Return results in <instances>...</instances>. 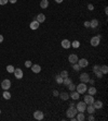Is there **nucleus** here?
<instances>
[{
    "label": "nucleus",
    "mask_w": 108,
    "mask_h": 121,
    "mask_svg": "<svg viewBox=\"0 0 108 121\" xmlns=\"http://www.w3.org/2000/svg\"><path fill=\"white\" fill-rule=\"evenodd\" d=\"M78 113V110L77 108H76V106H74V107H70L67 109L66 111V116H67V118H72V117H76V115Z\"/></svg>",
    "instance_id": "f257e3e1"
},
{
    "label": "nucleus",
    "mask_w": 108,
    "mask_h": 121,
    "mask_svg": "<svg viewBox=\"0 0 108 121\" xmlns=\"http://www.w3.org/2000/svg\"><path fill=\"white\" fill-rule=\"evenodd\" d=\"M88 90V86H86V83H80V84H78L76 86V91H77L79 94H84Z\"/></svg>",
    "instance_id": "f03ea898"
},
{
    "label": "nucleus",
    "mask_w": 108,
    "mask_h": 121,
    "mask_svg": "<svg viewBox=\"0 0 108 121\" xmlns=\"http://www.w3.org/2000/svg\"><path fill=\"white\" fill-rule=\"evenodd\" d=\"M101 38H102V35H98V36H93L91 38V40H90V44H91L93 47H96V46L100 45Z\"/></svg>",
    "instance_id": "7ed1b4c3"
},
{
    "label": "nucleus",
    "mask_w": 108,
    "mask_h": 121,
    "mask_svg": "<svg viewBox=\"0 0 108 121\" xmlns=\"http://www.w3.org/2000/svg\"><path fill=\"white\" fill-rule=\"evenodd\" d=\"M76 108H77L78 112H84L86 109V104L84 101H79V103L76 105Z\"/></svg>",
    "instance_id": "20e7f679"
},
{
    "label": "nucleus",
    "mask_w": 108,
    "mask_h": 121,
    "mask_svg": "<svg viewBox=\"0 0 108 121\" xmlns=\"http://www.w3.org/2000/svg\"><path fill=\"white\" fill-rule=\"evenodd\" d=\"M13 73H14V75H15V79H17V80L23 79V76H24L23 70H22V69H19V68H16V69L14 70Z\"/></svg>",
    "instance_id": "39448f33"
},
{
    "label": "nucleus",
    "mask_w": 108,
    "mask_h": 121,
    "mask_svg": "<svg viewBox=\"0 0 108 121\" xmlns=\"http://www.w3.org/2000/svg\"><path fill=\"white\" fill-rule=\"evenodd\" d=\"M1 87H2L4 91H8L9 88L11 87V81H10V80H8V79L3 80V81L1 82Z\"/></svg>",
    "instance_id": "423d86ee"
},
{
    "label": "nucleus",
    "mask_w": 108,
    "mask_h": 121,
    "mask_svg": "<svg viewBox=\"0 0 108 121\" xmlns=\"http://www.w3.org/2000/svg\"><path fill=\"white\" fill-rule=\"evenodd\" d=\"M34 118L36 119V120H42V119L45 118V115H43V112H42L41 110H36L34 112Z\"/></svg>",
    "instance_id": "0eeeda50"
},
{
    "label": "nucleus",
    "mask_w": 108,
    "mask_h": 121,
    "mask_svg": "<svg viewBox=\"0 0 108 121\" xmlns=\"http://www.w3.org/2000/svg\"><path fill=\"white\" fill-rule=\"evenodd\" d=\"M84 103H86V105H92L93 103H94V96H92V95H86L84 96Z\"/></svg>",
    "instance_id": "6e6552de"
},
{
    "label": "nucleus",
    "mask_w": 108,
    "mask_h": 121,
    "mask_svg": "<svg viewBox=\"0 0 108 121\" xmlns=\"http://www.w3.org/2000/svg\"><path fill=\"white\" fill-rule=\"evenodd\" d=\"M79 79H80V81H81V83H88L89 82V80H90V75L88 73H81L80 74V76H79Z\"/></svg>",
    "instance_id": "1a4fd4ad"
},
{
    "label": "nucleus",
    "mask_w": 108,
    "mask_h": 121,
    "mask_svg": "<svg viewBox=\"0 0 108 121\" xmlns=\"http://www.w3.org/2000/svg\"><path fill=\"white\" fill-rule=\"evenodd\" d=\"M78 56L76 54H71V55H69V57H68V61L71 63V65H74V63H77L78 62Z\"/></svg>",
    "instance_id": "9d476101"
},
{
    "label": "nucleus",
    "mask_w": 108,
    "mask_h": 121,
    "mask_svg": "<svg viewBox=\"0 0 108 121\" xmlns=\"http://www.w3.org/2000/svg\"><path fill=\"white\" fill-rule=\"evenodd\" d=\"M61 45L64 49H68V48L71 47V43H70L68 39H63L62 43H61Z\"/></svg>",
    "instance_id": "9b49d317"
},
{
    "label": "nucleus",
    "mask_w": 108,
    "mask_h": 121,
    "mask_svg": "<svg viewBox=\"0 0 108 121\" xmlns=\"http://www.w3.org/2000/svg\"><path fill=\"white\" fill-rule=\"evenodd\" d=\"M77 63L80 65V68H86V67L89 65V61H88L86 59H84V58H83V59H79Z\"/></svg>",
    "instance_id": "f8f14e48"
},
{
    "label": "nucleus",
    "mask_w": 108,
    "mask_h": 121,
    "mask_svg": "<svg viewBox=\"0 0 108 121\" xmlns=\"http://www.w3.org/2000/svg\"><path fill=\"white\" fill-rule=\"evenodd\" d=\"M69 97H71L72 100H78V99L80 98V94L78 93L77 91H72L71 93H70Z\"/></svg>",
    "instance_id": "ddd939ff"
},
{
    "label": "nucleus",
    "mask_w": 108,
    "mask_h": 121,
    "mask_svg": "<svg viewBox=\"0 0 108 121\" xmlns=\"http://www.w3.org/2000/svg\"><path fill=\"white\" fill-rule=\"evenodd\" d=\"M39 25H40V23L39 22H37L36 20L35 21H33V22H30V24H29V27H30V30H38L39 28Z\"/></svg>",
    "instance_id": "4468645a"
},
{
    "label": "nucleus",
    "mask_w": 108,
    "mask_h": 121,
    "mask_svg": "<svg viewBox=\"0 0 108 121\" xmlns=\"http://www.w3.org/2000/svg\"><path fill=\"white\" fill-rule=\"evenodd\" d=\"M36 21L39 22V23H43L45 21V15L43 13H39L36 17Z\"/></svg>",
    "instance_id": "2eb2a0df"
},
{
    "label": "nucleus",
    "mask_w": 108,
    "mask_h": 121,
    "mask_svg": "<svg viewBox=\"0 0 108 121\" xmlns=\"http://www.w3.org/2000/svg\"><path fill=\"white\" fill-rule=\"evenodd\" d=\"M30 68H31V70H33L34 73H39V72L41 71V67L39 65H33Z\"/></svg>",
    "instance_id": "dca6fc26"
},
{
    "label": "nucleus",
    "mask_w": 108,
    "mask_h": 121,
    "mask_svg": "<svg viewBox=\"0 0 108 121\" xmlns=\"http://www.w3.org/2000/svg\"><path fill=\"white\" fill-rule=\"evenodd\" d=\"M92 105L94 106L95 109H101V108H103V103L101 100H94V103Z\"/></svg>",
    "instance_id": "f3484780"
},
{
    "label": "nucleus",
    "mask_w": 108,
    "mask_h": 121,
    "mask_svg": "<svg viewBox=\"0 0 108 121\" xmlns=\"http://www.w3.org/2000/svg\"><path fill=\"white\" fill-rule=\"evenodd\" d=\"M86 111H88V112L90 113V115H93V113L95 112V108H94V106H93V105H88V106H86Z\"/></svg>",
    "instance_id": "a211bd4d"
},
{
    "label": "nucleus",
    "mask_w": 108,
    "mask_h": 121,
    "mask_svg": "<svg viewBox=\"0 0 108 121\" xmlns=\"http://www.w3.org/2000/svg\"><path fill=\"white\" fill-rule=\"evenodd\" d=\"M58 96L61 97L62 100H68L69 99V94H67L66 92H63V93H61Z\"/></svg>",
    "instance_id": "6ab92c4d"
},
{
    "label": "nucleus",
    "mask_w": 108,
    "mask_h": 121,
    "mask_svg": "<svg viewBox=\"0 0 108 121\" xmlns=\"http://www.w3.org/2000/svg\"><path fill=\"white\" fill-rule=\"evenodd\" d=\"M76 119H77V121H84V119H86L84 113L83 112H78L77 115H76Z\"/></svg>",
    "instance_id": "aec40b11"
},
{
    "label": "nucleus",
    "mask_w": 108,
    "mask_h": 121,
    "mask_svg": "<svg viewBox=\"0 0 108 121\" xmlns=\"http://www.w3.org/2000/svg\"><path fill=\"white\" fill-rule=\"evenodd\" d=\"M86 91L89 92V95H92V96H94L95 94H96V92H97V91H96V88L94 87V85H92L91 87H90V88H88V90H86Z\"/></svg>",
    "instance_id": "412c9836"
},
{
    "label": "nucleus",
    "mask_w": 108,
    "mask_h": 121,
    "mask_svg": "<svg viewBox=\"0 0 108 121\" xmlns=\"http://www.w3.org/2000/svg\"><path fill=\"white\" fill-rule=\"evenodd\" d=\"M40 7H41V9H47L49 7V0H41Z\"/></svg>",
    "instance_id": "4be33fe9"
},
{
    "label": "nucleus",
    "mask_w": 108,
    "mask_h": 121,
    "mask_svg": "<svg viewBox=\"0 0 108 121\" xmlns=\"http://www.w3.org/2000/svg\"><path fill=\"white\" fill-rule=\"evenodd\" d=\"M97 26H98V21L97 20H92V21H90V27H92V28H96Z\"/></svg>",
    "instance_id": "5701e85b"
},
{
    "label": "nucleus",
    "mask_w": 108,
    "mask_h": 121,
    "mask_svg": "<svg viewBox=\"0 0 108 121\" xmlns=\"http://www.w3.org/2000/svg\"><path fill=\"white\" fill-rule=\"evenodd\" d=\"M101 72H102L103 74H107L108 73V67L106 65H102V67H101Z\"/></svg>",
    "instance_id": "b1692460"
},
{
    "label": "nucleus",
    "mask_w": 108,
    "mask_h": 121,
    "mask_svg": "<svg viewBox=\"0 0 108 121\" xmlns=\"http://www.w3.org/2000/svg\"><path fill=\"white\" fill-rule=\"evenodd\" d=\"M70 83H72V81H71V79H69V78H68V76H67V78H65V79L63 80V84L66 85V86H68Z\"/></svg>",
    "instance_id": "393cba45"
},
{
    "label": "nucleus",
    "mask_w": 108,
    "mask_h": 121,
    "mask_svg": "<svg viewBox=\"0 0 108 121\" xmlns=\"http://www.w3.org/2000/svg\"><path fill=\"white\" fill-rule=\"evenodd\" d=\"M2 96H3V98H4V99H10V98H11V94L9 93L8 91H4V92H3V94H2Z\"/></svg>",
    "instance_id": "a878e982"
},
{
    "label": "nucleus",
    "mask_w": 108,
    "mask_h": 121,
    "mask_svg": "<svg viewBox=\"0 0 108 121\" xmlns=\"http://www.w3.org/2000/svg\"><path fill=\"white\" fill-rule=\"evenodd\" d=\"M71 47L79 48V47H80V42H79V40H74V42L71 43Z\"/></svg>",
    "instance_id": "bb28decb"
},
{
    "label": "nucleus",
    "mask_w": 108,
    "mask_h": 121,
    "mask_svg": "<svg viewBox=\"0 0 108 121\" xmlns=\"http://www.w3.org/2000/svg\"><path fill=\"white\" fill-rule=\"evenodd\" d=\"M14 70H15V68H14L13 65H7V71H8L9 73H13V72H14Z\"/></svg>",
    "instance_id": "cd10ccee"
},
{
    "label": "nucleus",
    "mask_w": 108,
    "mask_h": 121,
    "mask_svg": "<svg viewBox=\"0 0 108 121\" xmlns=\"http://www.w3.org/2000/svg\"><path fill=\"white\" fill-rule=\"evenodd\" d=\"M63 78H62L61 75H56V78H55V81H56V83L57 84H63Z\"/></svg>",
    "instance_id": "c85d7f7f"
},
{
    "label": "nucleus",
    "mask_w": 108,
    "mask_h": 121,
    "mask_svg": "<svg viewBox=\"0 0 108 121\" xmlns=\"http://www.w3.org/2000/svg\"><path fill=\"white\" fill-rule=\"evenodd\" d=\"M72 69H74V70L76 71V72H78V71H80V65H78V63H74V65H72Z\"/></svg>",
    "instance_id": "c756f323"
},
{
    "label": "nucleus",
    "mask_w": 108,
    "mask_h": 121,
    "mask_svg": "<svg viewBox=\"0 0 108 121\" xmlns=\"http://www.w3.org/2000/svg\"><path fill=\"white\" fill-rule=\"evenodd\" d=\"M60 75H61L63 79H65V78H67V76H68V72H67L66 70H63L61 73H60Z\"/></svg>",
    "instance_id": "7c9ffc66"
},
{
    "label": "nucleus",
    "mask_w": 108,
    "mask_h": 121,
    "mask_svg": "<svg viewBox=\"0 0 108 121\" xmlns=\"http://www.w3.org/2000/svg\"><path fill=\"white\" fill-rule=\"evenodd\" d=\"M67 87L69 88V90L71 91V92H72V91H76V85L74 84V83H70V84L68 85V86H67Z\"/></svg>",
    "instance_id": "2f4dec72"
},
{
    "label": "nucleus",
    "mask_w": 108,
    "mask_h": 121,
    "mask_svg": "<svg viewBox=\"0 0 108 121\" xmlns=\"http://www.w3.org/2000/svg\"><path fill=\"white\" fill-rule=\"evenodd\" d=\"M94 73L96 74V76L98 78V79H102V78H103V73L101 72V70H97L96 72H94Z\"/></svg>",
    "instance_id": "473e14b6"
},
{
    "label": "nucleus",
    "mask_w": 108,
    "mask_h": 121,
    "mask_svg": "<svg viewBox=\"0 0 108 121\" xmlns=\"http://www.w3.org/2000/svg\"><path fill=\"white\" fill-rule=\"evenodd\" d=\"M31 65H33V63H31L30 60H27V61H25V67L26 68H30Z\"/></svg>",
    "instance_id": "72a5a7b5"
},
{
    "label": "nucleus",
    "mask_w": 108,
    "mask_h": 121,
    "mask_svg": "<svg viewBox=\"0 0 108 121\" xmlns=\"http://www.w3.org/2000/svg\"><path fill=\"white\" fill-rule=\"evenodd\" d=\"M101 69V65H95L94 67H93V72H96L97 70H100Z\"/></svg>",
    "instance_id": "f704fd0d"
},
{
    "label": "nucleus",
    "mask_w": 108,
    "mask_h": 121,
    "mask_svg": "<svg viewBox=\"0 0 108 121\" xmlns=\"http://www.w3.org/2000/svg\"><path fill=\"white\" fill-rule=\"evenodd\" d=\"M9 2V0H0V6H4Z\"/></svg>",
    "instance_id": "c9c22d12"
},
{
    "label": "nucleus",
    "mask_w": 108,
    "mask_h": 121,
    "mask_svg": "<svg viewBox=\"0 0 108 121\" xmlns=\"http://www.w3.org/2000/svg\"><path fill=\"white\" fill-rule=\"evenodd\" d=\"M88 9H89L90 11H93V10H94V6H93L92 3H89V4H88Z\"/></svg>",
    "instance_id": "e433bc0d"
},
{
    "label": "nucleus",
    "mask_w": 108,
    "mask_h": 121,
    "mask_svg": "<svg viewBox=\"0 0 108 121\" xmlns=\"http://www.w3.org/2000/svg\"><path fill=\"white\" fill-rule=\"evenodd\" d=\"M84 27H90V21H86L84 22Z\"/></svg>",
    "instance_id": "4c0bfd02"
},
{
    "label": "nucleus",
    "mask_w": 108,
    "mask_h": 121,
    "mask_svg": "<svg viewBox=\"0 0 108 121\" xmlns=\"http://www.w3.org/2000/svg\"><path fill=\"white\" fill-rule=\"evenodd\" d=\"M58 95H60V94H58V92H57V91H56V90H54V91H53V96H55V97H57Z\"/></svg>",
    "instance_id": "58836bf2"
},
{
    "label": "nucleus",
    "mask_w": 108,
    "mask_h": 121,
    "mask_svg": "<svg viewBox=\"0 0 108 121\" xmlns=\"http://www.w3.org/2000/svg\"><path fill=\"white\" fill-rule=\"evenodd\" d=\"M88 119H89L90 121H94V116H93V115H90V116H89V118H88Z\"/></svg>",
    "instance_id": "ea45409f"
},
{
    "label": "nucleus",
    "mask_w": 108,
    "mask_h": 121,
    "mask_svg": "<svg viewBox=\"0 0 108 121\" xmlns=\"http://www.w3.org/2000/svg\"><path fill=\"white\" fill-rule=\"evenodd\" d=\"M88 83H90V84H91V85H94L95 81H94V80H91V79H90V80H89V82H88Z\"/></svg>",
    "instance_id": "a19ab883"
},
{
    "label": "nucleus",
    "mask_w": 108,
    "mask_h": 121,
    "mask_svg": "<svg viewBox=\"0 0 108 121\" xmlns=\"http://www.w3.org/2000/svg\"><path fill=\"white\" fill-rule=\"evenodd\" d=\"M17 0H9V2H11V3H15Z\"/></svg>",
    "instance_id": "79ce46f5"
},
{
    "label": "nucleus",
    "mask_w": 108,
    "mask_h": 121,
    "mask_svg": "<svg viewBox=\"0 0 108 121\" xmlns=\"http://www.w3.org/2000/svg\"><path fill=\"white\" fill-rule=\"evenodd\" d=\"M3 42V36L2 35H0V43H2Z\"/></svg>",
    "instance_id": "37998d69"
},
{
    "label": "nucleus",
    "mask_w": 108,
    "mask_h": 121,
    "mask_svg": "<svg viewBox=\"0 0 108 121\" xmlns=\"http://www.w3.org/2000/svg\"><path fill=\"white\" fill-rule=\"evenodd\" d=\"M55 2L56 3H62L63 2V0H55Z\"/></svg>",
    "instance_id": "c03bdc74"
},
{
    "label": "nucleus",
    "mask_w": 108,
    "mask_h": 121,
    "mask_svg": "<svg viewBox=\"0 0 108 121\" xmlns=\"http://www.w3.org/2000/svg\"><path fill=\"white\" fill-rule=\"evenodd\" d=\"M105 13H106V15H107V14H108V8H107V7H106V8H105Z\"/></svg>",
    "instance_id": "a18cd8bd"
},
{
    "label": "nucleus",
    "mask_w": 108,
    "mask_h": 121,
    "mask_svg": "<svg viewBox=\"0 0 108 121\" xmlns=\"http://www.w3.org/2000/svg\"><path fill=\"white\" fill-rule=\"evenodd\" d=\"M69 106H70V107H74V106H75V104H74V103H70Z\"/></svg>",
    "instance_id": "49530a36"
}]
</instances>
